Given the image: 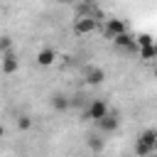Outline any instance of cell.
Segmentation results:
<instances>
[{
  "instance_id": "13",
  "label": "cell",
  "mask_w": 157,
  "mask_h": 157,
  "mask_svg": "<svg viewBox=\"0 0 157 157\" xmlns=\"http://www.w3.org/2000/svg\"><path fill=\"white\" fill-rule=\"evenodd\" d=\"M135 42H137V49H142V47H150V44H155V39H152L150 34H137V37H135Z\"/></svg>"
},
{
  "instance_id": "12",
  "label": "cell",
  "mask_w": 157,
  "mask_h": 157,
  "mask_svg": "<svg viewBox=\"0 0 157 157\" xmlns=\"http://www.w3.org/2000/svg\"><path fill=\"white\" fill-rule=\"evenodd\" d=\"M103 145H105V142H103V137H98V135H91V137H88V147H91L93 152H101V150H103Z\"/></svg>"
},
{
  "instance_id": "16",
  "label": "cell",
  "mask_w": 157,
  "mask_h": 157,
  "mask_svg": "<svg viewBox=\"0 0 157 157\" xmlns=\"http://www.w3.org/2000/svg\"><path fill=\"white\" fill-rule=\"evenodd\" d=\"M78 2H81V5H93L96 0H78Z\"/></svg>"
},
{
  "instance_id": "10",
  "label": "cell",
  "mask_w": 157,
  "mask_h": 157,
  "mask_svg": "<svg viewBox=\"0 0 157 157\" xmlns=\"http://www.w3.org/2000/svg\"><path fill=\"white\" fill-rule=\"evenodd\" d=\"M69 105H71L69 96H64V93H54V96H52V108H54V110H61V113H64Z\"/></svg>"
},
{
  "instance_id": "18",
  "label": "cell",
  "mask_w": 157,
  "mask_h": 157,
  "mask_svg": "<svg viewBox=\"0 0 157 157\" xmlns=\"http://www.w3.org/2000/svg\"><path fill=\"white\" fill-rule=\"evenodd\" d=\"M155 49H157V42H155Z\"/></svg>"
},
{
  "instance_id": "7",
  "label": "cell",
  "mask_w": 157,
  "mask_h": 157,
  "mask_svg": "<svg viewBox=\"0 0 157 157\" xmlns=\"http://www.w3.org/2000/svg\"><path fill=\"white\" fill-rule=\"evenodd\" d=\"M113 44H115L118 49H130V52H132V49H137L135 37H132V34H128V32H125V34H120V37H115V39H113Z\"/></svg>"
},
{
  "instance_id": "1",
  "label": "cell",
  "mask_w": 157,
  "mask_h": 157,
  "mask_svg": "<svg viewBox=\"0 0 157 157\" xmlns=\"http://www.w3.org/2000/svg\"><path fill=\"white\" fill-rule=\"evenodd\" d=\"M105 115H110L108 103H105V101H101V98H96V101L88 105V110L83 113V118H81V120H93V123H98V120H103Z\"/></svg>"
},
{
  "instance_id": "19",
  "label": "cell",
  "mask_w": 157,
  "mask_h": 157,
  "mask_svg": "<svg viewBox=\"0 0 157 157\" xmlns=\"http://www.w3.org/2000/svg\"><path fill=\"white\" fill-rule=\"evenodd\" d=\"M64 2H66V0H64Z\"/></svg>"
},
{
  "instance_id": "17",
  "label": "cell",
  "mask_w": 157,
  "mask_h": 157,
  "mask_svg": "<svg viewBox=\"0 0 157 157\" xmlns=\"http://www.w3.org/2000/svg\"><path fill=\"white\" fill-rule=\"evenodd\" d=\"M155 78H157V66H155Z\"/></svg>"
},
{
  "instance_id": "14",
  "label": "cell",
  "mask_w": 157,
  "mask_h": 157,
  "mask_svg": "<svg viewBox=\"0 0 157 157\" xmlns=\"http://www.w3.org/2000/svg\"><path fill=\"white\" fill-rule=\"evenodd\" d=\"M17 128H20V130H29V128H32V118H27V115H20V120H17Z\"/></svg>"
},
{
  "instance_id": "5",
  "label": "cell",
  "mask_w": 157,
  "mask_h": 157,
  "mask_svg": "<svg viewBox=\"0 0 157 157\" xmlns=\"http://www.w3.org/2000/svg\"><path fill=\"white\" fill-rule=\"evenodd\" d=\"M17 69H20V59H17L12 52H5V54H2V74L10 76V74H15Z\"/></svg>"
},
{
  "instance_id": "4",
  "label": "cell",
  "mask_w": 157,
  "mask_h": 157,
  "mask_svg": "<svg viewBox=\"0 0 157 157\" xmlns=\"http://www.w3.org/2000/svg\"><path fill=\"white\" fill-rule=\"evenodd\" d=\"M96 125H98L101 132H115V130L120 128V118H118V113H110V115H105L103 120H98Z\"/></svg>"
},
{
  "instance_id": "15",
  "label": "cell",
  "mask_w": 157,
  "mask_h": 157,
  "mask_svg": "<svg viewBox=\"0 0 157 157\" xmlns=\"http://www.w3.org/2000/svg\"><path fill=\"white\" fill-rule=\"evenodd\" d=\"M0 49H2V54H5V52H12V39H10V37H2Z\"/></svg>"
},
{
  "instance_id": "11",
  "label": "cell",
  "mask_w": 157,
  "mask_h": 157,
  "mask_svg": "<svg viewBox=\"0 0 157 157\" xmlns=\"http://www.w3.org/2000/svg\"><path fill=\"white\" fill-rule=\"evenodd\" d=\"M137 56L140 59H157V49H155V44H150V47H142V49H137Z\"/></svg>"
},
{
  "instance_id": "6",
  "label": "cell",
  "mask_w": 157,
  "mask_h": 157,
  "mask_svg": "<svg viewBox=\"0 0 157 157\" xmlns=\"http://www.w3.org/2000/svg\"><path fill=\"white\" fill-rule=\"evenodd\" d=\"M142 145H147L152 152H157V128H147V130H142V135L137 137Z\"/></svg>"
},
{
  "instance_id": "8",
  "label": "cell",
  "mask_w": 157,
  "mask_h": 157,
  "mask_svg": "<svg viewBox=\"0 0 157 157\" xmlns=\"http://www.w3.org/2000/svg\"><path fill=\"white\" fill-rule=\"evenodd\" d=\"M105 81V71L103 69H98V66H91L88 71H86V83H91V86H98V83H103Z\"/></svg>"
},
{
  "instance_id": "3",
  "label": "cell",
  "mask_w": 157,
  "mask_h": 157,
  "mask_svg": "<svg viewBox=\"0 0 157 157\" xmlns=\"http://www.w3.org/2000/svg\"><path fill=\"white\" fill-rule=\"evenodd\" d=\"M128 29H125V22L123 20H105V27H103V34L108 37V39H115V37H120V34H125Z\"/></svg>"
},
{
  "instance_id": "9",
  "label": "cell",
  "mask_w": 157,
  "mask_h": 157,
  "mask_svg": "<svg viewBox=\"0 0 157 157\" xmlns=\"http://www.w3.org/2000/svg\"><path fill=\"white\" fill-rule=\"evenodd\" d=\"M54 59H56V52L54 49H39L37 52V64L39 66H52Z\"/></svg>"
},
{
  "instance_id": "2",
  "label": "cell",
  "mask_w": 157,
  "mask_h": 157,
  "mask_svg": "<svg viewBox=\"0 0 157 157\" xmlns=\"http://www.w3.org/2000/svg\"><path fill=\"white\" fill-rule=\"evenodd\" d=\"M96 27H98V20L96 17H86L83 15V17H76L74 20V32L76 34H91Z\"/></svg>"
}]
</instances>
